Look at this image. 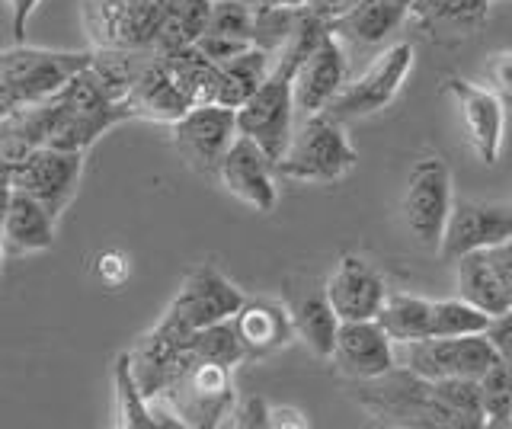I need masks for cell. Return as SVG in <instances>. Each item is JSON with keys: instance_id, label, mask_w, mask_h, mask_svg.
I'll list each match as a JSON object with an SVG mask.
<instances>
[{"instance_id": "obj_14", "label": "cell", "mask_w": 512, "mask_h": 429, "mask_svg": "<svg viewBox=\"0 0 512 429\" xmlns=\"http://www.w3.org/2000/svg\"><path fill=\"white\" fill-rule=\"evenodd\" d=\"M189 327L164 311V317L144 333L135 349H128L135 381L144 394V401L164 394L170 381L189 365Z\"/></svg>"}, {"instance_id": "obj_7", "label": "cell", "mask_w": 512, "mask_h": 429, "mask_svg": "<svg viewBox=\"0 0 512 429\" xmlns=\"http://www.w3.org/2000/svg\"><path fill=\"white\" fill-rule=\"evenodd\" d=\"M295 103H292V77L272 71L250 97L234 109L237 135L250 138L272 164L288 148V138L295 132Z\"/></svg>"}, {"instance_id": "obj_23", "label": "cell", "mask_w": 512, "mask_h": 429, "mask_svg": "<svg viewBox=\"0 0 512 429\" xmlns=\"http://www.w3.org/2000/svg\"><path fill=\"white\" fill-rule=\"evenodd\" d=\"M285 308H288V314H292L295 337L308 346L317 359H330L340 317H336L333 308H330L324 282L298 279V285H288V289H285Z\"/></svg>"}, {"instance_id": "obj_33", "label": "cell", "mask_w": 512, "mask_h": 429, "mask_svg": "<svg viewBox=\"0 0 512 429\" xmlns=\"http://www.w3.org/2000/svg\"><path fill=\"white\" fill-rule=\"evenodd\" d=\"M487 324L490 314L464 298H442L429 305V337H468V333H484Z\"/></svg>"}, {"instance_id": "obj_42", "label": "cell", "mask_w": 512, "mask_h": 429, "mask_svg": "<svg viewBox=\"0 0 512 429\" xmlns=\"http://www.w3.org/2000/svg\"><path fill=\"white\" fill-rule=\"evenodd\" d=\"M96 276H100L103 285H109V289H119V285L128 279V260L125 253L119 250H106L96 257Z\"/></svg>"}, {"instance_id": "obj_9", "label": "cell", "mask_w": 512, "mask_h": 429, "mask_svg": "<svg viewBox=\"0 0 512 429\" xmlns=\"http://www.w3.org/2000/svg\"><path fill=\"white\" fill-rule=\"evenodd\" d=\"M452 202H455L452 170H448L442 157H423V161H416L407 177L404 202H400L404 225L416 237V244L426 250H439Z\"/></svg>"}, {"instance_id": "obj_25", "label": "cell", "mask_w": 512, "mask_h": 429, "mask_svg": "<svg viewBox=\"0 0 512 429\" xmlns=\"http://www.w3.org/2000/svg\"><path fill=\"white\" fill-rule=\"evenodd\" d=\"M407 20V7L391 0H359L343 17L327 23L330 33L349 45H381L391 33H397Z\"/></svg>"}, {"instance_id": "obj_18", "label": "cell", "mask_w": 512, "mask_h": 429, "mask_svg": "<svg viewBox=\"0 0 512 429\" xmlns=\"http://www.w3.org/2000/svg\"><path fill=\"white\" fill-rule=\"evenodd\" d=\"M234 199L250 205L253 212H272L279 202L276 189V164L253 145L250 138L234 135L231 148L224 151L215 177Z\"/></svg>"}, {"instance_id": "obj_30", "label": "cell", "mask_w": 512, "mask_h": 429, "mask_svg": "<svg viewBox=\"0 0 512 429\" xmlns=\"http://www.w3.org/2000/svg\"><path fill=\"white\" fill-rule=\"evenodd\" d=\"M490 0H413L407 17L420 20L429 29H452L468 36L487 20Z\"/></svg>"}, {"instance_id": "obj_28", "label": "cell", "mask_w": 512, "mask_h": 429, "mask_svg": "<svg viewBox=\"0 0 512 429\" xmlns=\"http://www.w3.org/2000/svg\"><path fill=\"white\" fill-rule=\"evenodd\" d=\"M218 71H221L218 106L237 109L272 74V55L263 52V49H256V45H250V49H244L240 55L221 61Z\"/></svg>"}, {"instance_id": "obj_12", "label": "cell", "mask_w": 512, "mask_h": 429, "mask_svg": "<svg viewBox=\"0 0 512 429\" xmlns=\"http://www.w3.org/2000/svg\"><path fill=\"white\" fill-rule=\"evenodd\" d=\"M512 241V202L503 199H455L445 218L439 257L455 263L464 253L490 250Z\"/></svg>"}, {"instance_id": "obj_10", "label": "cell", "mask_w": 512, "mask_h": 429, "mask_svg": "<svg viewBox=\"0 0 512 429\" xmlns=\"http://www.w3.org/2000/svg\"><path fill=\"white\" fill-rule=\"evenodd\" d=\"M80 177H84V151L39 145L10 170V186L39 199L58 218L74 202Z\"/></svg>"}, {"instance_id": "obj_48", "label": "cell", "mask_w": 512, "mask_h": 429, "mask_svg": "<svg viewBox=\"0 0 512 429\" xmlns=\"http://www.w3.org/2000/svg\"><path fill=\"white\" fill-rule=\"evenodd\" d=\"M13 100H10V93L4 90V84H0V116H7V113H13Z\"/></svg>"}, {"instance_id": "obj_11", "label": "cell", "mask_w": 512, "mask_h": 429, "mask_svg": "<svg viewBox=\"0 0 512 429\" xmlns=\"http://www.w3.org/2000/svg\"><path fill=\"white\" fill-rule=\"evenodd\" d=\"M164 0H84L93 49H151Z\"/></svg>"}, {"instance_id": "obj_34", "label": "cell", "mask_w": 512, "mask_h": 429, "mask_svg": "<svg viewBox=\"0 0 512 429\" xmlns=\"http://www.w3.org/2000/svg\"><path fill=\"white\" fill-rule=\"evenodd\" d=\"M432 391L464 423V429H484V407H480L477 378H461V375L439 378L432 381Z\"/></svg>"}, {"instance_id": "obj_40", "label": "cell", "mask_w": 512, "mask_h": 429, "mask_svg": "<svg viewBox=\"0 0 512 429\" xmlns=\"http://www.w3.org/2000/svg\"><path fill=\"white\" fill-rule=\"evenodd\" d=\"M228 426H240V429H253V426H269V404L263 397H247V401H234V410L228 417Z\"/></svg>"}, {"instance_id": "obj_44", "label": "cell", "mask_w": 512, "mask_h": 429, "mask_svg": "<svg viewBox=\"0 0 512 429\" xmlns=\"http://www.w3.org/2000/svg\"><path fill=\"white\" fill-rule=\"evenodd\" d=\"M7 4L13 10V20H10L13 39L16 42H26V29H29L32 13H36V7H39V0H7Z\"/></svg>"}, {"instance_id": "obj_8", "label": "cell", "mask_w": 512, "mask_h": 429, "mask_svg": "<svg viewBox=\"0 0 512 429\" xmlns=\"http://www.w3.org/2000/svg\"><path fill=\"white\" fill-rule=\"evenodd\" d=\"M413 71V45L410 42H397L391 49H384L372 65L362 71L356 81H346L340 93L327 103L324 113L333 119H362V116H375L384 106H391L394 97L404 87V81Z\"/></svg>"}, {"instance_id": "obj_32", "label": "cell", "mask_w": 512, "mask_h": 429, "mask_svg": "<svg viewBox=\"0 0 512 429\" xmlns=\"http://www.w3.org/2000/svg\"><path fill=\"white\" fill-rule=\"evenodd\" d=\"M189 362H215V365H234L244 362V349L234 333L231 321H218L189 333Z\"/></svg>"}, {"instance_id": "obj_21", "label": "cell", "mask_w": 512, "mask_h": 429, "mask_svg": "<svg viewBox=\"0 0 512 429\" xmlns=\"http://www.w3.org/2000/svg\"><path fill=\"white\" fill-rule=\"evenodd\" d=\"M330 359L336 362V369L352 381L378 378L397 365L394 343L388 333L378 327L375 317L372 321H340Z\"/></svg>"}, {"instance_id": "obj_49", "label": "cell", "mask_w": 512, "mask_h": 429, "mask_svg": "<svg viewBox=\"0 0 512 429\" xmlns=\"http://www.w3.org/2000/svg\"><path fill=\"white\" fill-rule=\"evenodd\" d=\"M260 7H304V0H260Z\"/></svg>"}, {"instance_id": "obj_41", "label": "cell", "mask_w": 512, "mask_h": 429, "mask_svg": "<svg viewBox=\"0 0 512 429\" xmlns=\"http://www.w3.org/2000/svg\"><path fill=\"white\" fill-rule=\"evenodd\" d=\"M484 333H487V340L493 343L500 362H512V308L503 311V314H493Z\"/></svg>"}, {"instance_id": "obj_50", "label": "cell", "mask_w": 512, "mask_h": 429, "mask_svg": "<svg viewBox=\"0 0 512 429\" xmlns=\"http://www.w3.org/2000/svg\"><path fill=\"white\" fill-rule=\"evenodd\" d=\"M391 4H400V7H407V10H410V4H413V0H391Z\"/></svg>"}, {"instance_id": "obj_37", "label": "cell", "mask_w": 512, "mask_h": 429, "mask_svg": "<svg viewBox=\"0 0 512 429\" xmlns=\"http://www.w3.org/2000/svg\"><path fill=\"white\" fill-rule=\"evenodd\" d=\"M205 33L231 36V39H247L250 42V36H253V7H247L244 0H212Z\"/></svg>"}, {"instance_id": "obj_5", "label": "cell", "mask_w": 512, "mask_h": 429, "mask_svg": "<svg viewBox=\"0 0 512 429\" xmlns=\"http://www.w3.org/2000/svg\"><path fill=\"white\" fill-rule=\"evenodd\" d=\"M234 369L215 362H189L186 369L176 375L164 394H157L164 401L176 420L189 429H215L228 423L237 391H234ZM154 401V397H151Z\"/></svg>"}, {"instance_id": "obj_35", "label": "cell", "mask_w": 512, "mask_h": 429, "mask_svg": "<svg viewBox=\"0 0 512 429\" xmlns=\"http://www.w3.org/2000/svg\"><path fill=\"white\" fill-rule=\"evenodd\" d=\"M304 7H253V36L250 42L256 49L269 52L276 58V52L288 42V36L295 33V26L301 20Z\"/></svg>"}, {"instance_id": "obj_1", "label": "cell", "mask_w": 512, "mask_h": 429, "mask_svg": "<svg viewBox=\"0 0 512 429\" xmlns=\"http://www.w3.org/2000/svg\"><path fill=\"white\" fill-rule=\"evenodd\" d=\"M45 106H48L45 145L61 151L87 154L93 141H100L112 125L132 119L128 106L112 97L90 65L84 71H77L55 97H48Z\"/></svg>"}, {"instance_id": "obj_4", "label": "cell", "mask_w": 512, "mask_h": 429, "mask_svg": "<svg viewBox=\"0 0 512 429\" xmlns=\"http://www.w3.org/2000/svg\"><path fill=\"white\" fill-rule=\"evenodd\" d=\"M93 58L87 52H55V49H32L26 42H16L13 49L0 52V84L10 93L13 106L42 103L71 81L77 71H84Z\"/></svg>"}, {"instance_id": "obj_46", "label": "cell", "mask_w": 512, "mask_h": 429, "mask_svg": "<svg viewBox=\"0 0 512 429\" xmlns=\"http://www.w3.org/2000/svg\"><path fill=\"white\" fill-rule=\"evenodd\" d=\"M269 426H292V429H304V426H311V420L304 417L301 410L295 407H269Z\"/></svg>"}, {"instance_id": "obj_29", "label": "cell", "mask_w": 512, "mask_h": 429, "mask_svg": "<svg viewBox=\"0 0 512 429\" xmlns=\"http://www.w3.org/2000/svg\"><path fill=\"white\" fill-rule=\"evenodd\" d=\"M429 298L407 295V292H388L384 305L375 314L378 327L388 333L391 343H410L429 337Z\"/></svg>"}, {"instance_id": "obj_52", "label": "cell", "mask_w": 512, "mask_h": 429, "mask_svg": "<svg viewBox=\"0 0 512 429\" xmlns=\"http://www.w3.org/2000/svg\"><path fill=\"white\" fill-rule=\"evenodd\" d=\"M506 365H509V372H512V362H506Z\"/></svg>"}, {"instance_id": "obj_19", "label": "cell", "mask_w": 512, "mask_h": 429, "mask_svg": "<svg viewBox=\"0 0 512 429\" xmlns=\"http://www.w3.org/2000/svg\"><path fill=\"white\" fill-rule=\"evenodd\" d=\"M324 292L340 321H372L384 305L388 285L368 260L356 257V253H343L324 279Z\"/></svg>"}, {"instance_id": "obj_47", "label": "cell", "mask_w": 512, "mask_h": 429, "mask_svg": "<svg viewBox=\"0 0 512 429\" xmlns=\"http://www.w3.org/2000/svg\"><path fill=\"white\" fill-rule=\"evenodd\" d=\"M7 196H10V170H7V167H0V231H4ZM0 263H4V253H0Z\"/></svg>"}, {"instance_id": "obj_45", "label": "cell", "mask_w": 512, "mask_h": 429, "mask_svg": "<svg viewBox=\"0 0 512 429\" xmlns=\"http://www.w3.org/2000/svg\"><path fill=\"white\" fill-rule=\"evenodd\" d=\"M356 4H359V0H304V10L314 13L317 20L330 23V20H336V17H343V13L352 10Z\"/></svg>"}, {"instance_id": "obj_38", "label": "cell", "mask_w": 512, "mask_h": 429, "mask_svg": "<svg viewBox=\"0 0 512 429\" xmlns=\"http://www.w3.org/2000/svg\"><path fill=\"white\" fill-rule=\"evenodd\" d=\"M192 45H196V49H199L208 61H215V65H221V61H228V58L240 55L244 49H250V42H247V39H231V36H215V33H202Z\"/></svg>"}, {"instance_id": "obj_31", "label": "cell", "mask_w": 512, "mask_h": 429, "mask_svg": "<svg viewBox=\"0 0 512 429\" xmlns=\"http://www.w3.org/2000/svg\"><path fill=\"white\" fill-rule=\"evenodd\" d=\"M112 385H116V423L122 429H151V407L135 381L128 353H119L112 362Z\"/></svg>"}, {"instance_id": "obj_27", "label": "cell", "mask_w": 512, "mask_h": 429, "mask_svg": "<svg viewBox=\"0 0 512 429\" xmlns=\"http://www.w3.org/2000/svg\"><path fill=\"white\" fill-rule=\"evenodd\" d=\"M208 10H212V0H164V13H160L151 52L170 55L192 45L205 33Z\"/></svg>"}, {"instance_id": "obj_43", "label": "cell", "mask_w": 512, "mask_h": 429, "mask_svg": "<svg viewBox=\"0 0 512 429\" xmlns=\"http://www.w3.org/2000/svg\"><path fill=\"white\" fill-rule=\"evenodd\" d=\"M484 253H487L490 266L496 269V276H500L503 289H506L509 298H512V241L496 244V247H490V250H484Z\"/></svg>"}, {"instance_id": "obj_13", "label": "cell", "mask_w": 512, "mask_h": 429, "mask_svg": "<svg viewBox=\"0 0 512 429\" xmlns=\"http://www.w3.org/2000/svg\"><path fill=\"white\" fill-rule=\"evenodd\" d=\"M173 148L183 157L189 170H196L199 177L215 180L218 164L224 151L231 148L237 135L234 125V109L218 106V103H199L189 106L186 113L170 125Z\"/></svg>"}, {"instance_id": "obj_16", "label": "cell", "mask_w": 512, "mask_h": 429, "mask_svg": "<svg viewBox=\"0 0 512 429\" xmlns=\"http://www.w3.org/2000/svg\"><path fill=\"white\" fill-rule=\"evenodd\" d=\"M445 93L452 97V103L458 109V119L464 125V135H468L474 154L487 167L500 161L503 135H506L503 100L496 97L490 87L471 84V81H464V77H448Z\"/></svg>"}, {"instance_id": "obj_2", "label": "cell", "mask_w": 512, "mask_h": 429, "mask_svg": "<svg viewBox=\"0 0 512 429\" xmlns=\"http://www.w3.org/2000/svg\"><path fill=\"white\" fill-rule=\"evenodd\" d=\"M356 401L368 417L388 426L464 429V423L436 397L432 381L407 372L404 365H394L378 378L359 381Z\"/></svg>"}, {"instance_id": "obj_17", "label": "cell", "mask_w": 512, "mask_h": 429, "mask_svg": "<svg viewBox=\"0 0 512 429\" xmlns=\"http://www.w3.org/2000/svg\"><path fill=\"white\" fill-rule=\"evenodd\" d=\"M244 298L247 295L228 276H221L215 266H199L176 289L167 314H173L189 330H199L218 321H231L234 311L244 305Z\"/></svg>"}, {"instance_id": "obj_22", "label": "cell", "mask_w": 512, "mask_h": 429, "mask_svg": "<svg viewBox=\"0 0 512 429\" xmlns=\"http://www.w3.org/2000/svg\"><path fill=\"white\" fill-rule=\"evenodd\" d=\"M58 218L45 209L39 199H32L20 189L10 186L7 212H4V231H0V253L4 260H20L42 253L55 244Z\"/></svg>"}, {"instance_id": "obj_6", "label": "cell", "mask_w": 512, "mask_h": 429, "mask_svg": "<svg viewBox=\"0 0 512 429\" xmlns=\"http://www.w3.org/2000/svg\"><path fill=\"white\" fill-rule=\"evenodd\" d=\"M394 359L407 372L420 375L426 381L439 378H480L487 369H493L496 356L487 333H468V337H423L410 343H394Z\"/></svg>"}, {"instance_id": "obj_20", "label": "cell", "mask_w": 512, "mask_h": 429, "mask_svg": "<svg viewBox=\"0 0 512 429\" xmlns=\"http://www.w3.org/2000/svg\"><path fill=\"white\" fill-rule=\"evenodd\" d=\"M231 324L240 349H244V362L269 359L298 340L292 314H288L285 301L276 298H244V305L234 311Z\"/></svg>"}, {"instance_id": "obj_51", "label": "cell", "mask_w": 512, "mask_h": 429, "mask_svg": "<svg viewBox=\"0 0 512 429\" xmlns=\"http://www.w3.org/2000/svg\"><path fill=\"white\" fill-rule=\"evenodd\" d=\"M509 426H512V404H509Z\"/></svg>"}, {"instance_id": "obj_24", "label": "cell", "mask_w": 512, "mask_h": 429, "mask_svg": "<svg viewBox=\"0 0 512 429\" xmlns=\"http://www.w3.org/2000/svg\"><path fill=\"white\" fill-rule=\"evenodd\" d=\"M125 106H128V113H132V119H148V122H167V125H173L192 103H189L186 93L176 87V81L170 77V71L164 68L160 55H151V61L135 77L132 90H128Z\"/></svg>"}, {"instance_id": "obj_26", "label": "cell", "mask_w": 512, "mask_h": 429, "mask_svg": "<svg viewBox=\"0 0 512 429\" xmlns=\"http://www.w3.org/2000/svg\"><path fill=\"white\" fill-rule=\"evenodd\" d=\"M455 285H458V298H464L468 305L480 311H487L490 317L512 308V298L503 289V282L496 276V269L490 266L484 250L464 253V257L455 260Z\"/></svg>"}, {"instance_id": "obj_36", "label": "cell", "mask_w": 512, "mask_h": 429, "mask_svg": "<svg viewBox=\"0 0 512 429\" xmlns=\"http://www.w3.org/2000/svg\"><path fill=\"white\" fill-rule=\"evenodd\" d=\"M480 385V407H484V426H509V404H512V372L506 362H496L477 378Z\"/></svg>"}, {"instance_id": "obj_3", "label": "cell", "mask_w": 512, "mask_h": 429, "mask_svg": "<svg viewBox=\"0 0 512 429\" xmlns=\"http://www.w3.org/2000/svg\"><path fill=\"white\" fill-rule=\"evenodd\" d=\"M359 154L349 145L343 122L327 113H314L295 122L288 148L276 161V177L295 183H336L356 167Z\"/></svg>"}, {"instance_id": "obj_39", "label": "cell", "mask_w": 512, "mask_h": 429, "mask_svg": "<svg viewBox=\"0 0 512 429\" xmlns=\"http://www.w3.org/2000/svg\"><path fill=\"white\" fill-rule=\"evenodd\" d=\"M487 81H490V90L496 93V97L512 100V49L490 55V61H487Z\"/></svg>"}, {"instance_id": "obj_15", "label": "cell", "mask_w": 512, "mask_h": 429, "mask_svg": "<svg viewBox=\"0 0 512 429\" xmlns=\"http://www.w3.org/2000/svg\"><path fill=\"white\" fill-rule=\"evenodd\" d=\"M349 81V61L343 52V42L336 39L330 29L314 49L298 61V68L292 71V103L295 116H314L324 113L327 103L340 93V87Z\"/></svg>"}]
</instances>
